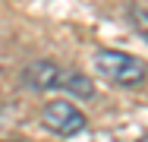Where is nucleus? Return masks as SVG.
Masks as SVG:
<instances>
[{
	"label": "nucleus",
	"instance_id": "nucleus-1",
	"mask_svg": "<svg viewBox=\"0 0 148 142\" xmlns=\"http://www.w3.org/2000/svg\"><path fill=\"white\" fill-rule=\"evenodd\" d=\"M22 79L29 88H38V92H47V88H57V92H69L76 98H91L95 95V85L85 73L73 70V66H60L54 60H35L25 66Z\"/></svg>",
	"mask_w": 148,
	"mask_h": 142
},
{
	"label": "nucleus",
	"instance_id": "nucleus-2",
	"mask_svg": "<svg viewBox=\"0 0 148 142\" xmlns=\"http://www.w3.org/2000/svg\"><path fill=\"white\" fill-rule=\"evenodd\" d=\"M95 70L104 79H110L114 85H126V88L145 82V76H148V66L139 57L126 54V51H107V48L95 54Z\"/></svg>",
	"mask_w": 148,
	"mask_h": 142
},
{
	"label": "nucleus",
	"instance_id": "nucleus-3",
	"mask_svg": "<svg viewBox=\"0 0 148 142\" xmlns=\"http://www.w3.org/2000/svg\"><path fill=\"white\" fill-rule=\"evenodd\" d=\"M41 126L57 136H79L88 130V117L73 101H47L41 108Z\"/></svg>",
	"mask_w": 148,
	"mask_h": 142
},
{
	"label": "nucleus",
	"instance_id": "nucleus-4",
	"mask_svg": "<svg viewBox=\"0 0 148 142\" xmlns=\"http://www.w3.org/2000/svg\"><path fill=\"white\" fill-rule=\"evenodd\" d=\"M129 22H132V28L148 41V10H142V6H129Z\"/></svg>",
	"mask_w": 148,
	"mask_h": 142
},
{
	"label": "nucleus",
	"instance_id": "nucleus-5",
	"mask_svg": "<svg viewBox=\"0 0 148 142\" xmlns=\"http://www.w3.org/2000/svg\"><path fill=\"white\" fill-rule=\"evenodd\" d=\"M139 142H148V136H142V139H139Z\"/></svg>",
	"mask_w": 148,
	"mask_h": 142
}]
</instances>
